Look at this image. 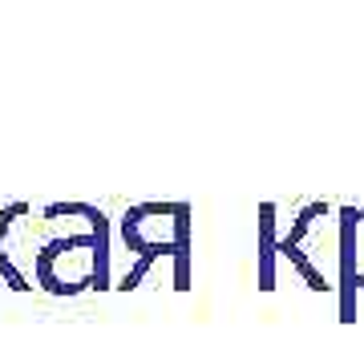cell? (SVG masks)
<instances>
[{"label":"cell","instance_id":"6da1fadb","mask_svg":"<svg viewBox=\"0 0 364 364\" xmlns=\"http://www.w3.org/2000/svg\"><path fill=\"white\" fill-rule=\"evenodd\" d=\"M93 275H97V243L90 235L49 239L33 263V279L53 296H73V291L93 284Z\"/></svg>","mask_w":364,"mask_h":364},{"label":"cell","instance_id":"7a4b0ae2","mask_svg":"<svg viewBox=\"0 0 364 364\" xmlns=\"http://www.w3.org/2000/svg\"><path fill=\"white\" fill-rule=\"evenodd\" d=\"M122 235H126V247L138 251L142 259L170 255V251H182L191 239V210L182 203H142L122 219Z\"/></svg>","mask_w":364,"mask_h":364},{"label":"cell","instance_id":"3957f363","mask_svg":"<svg viewBox=\"0 0 364 364\" xmlns=\"http://www.w3.org/2000/svg\"><path fill=\"white\" fill-rule=\"evenodd\" d=\"M340 251H344V272L356 287H364V207L344 210L340 223Z\"/></svg>","mask_w":364,"mask_h":364}]
</instances>
